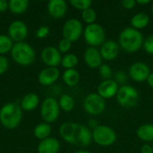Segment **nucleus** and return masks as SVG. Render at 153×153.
Wrapping results in <instances>:
<instances>
[{
  "label": "nucleus",
  "mask_w": 153,
  "mask_h": 153,
  "mask_svg": "<svg viewBox=\"0 0 153 153\" xmlns=\"http://www.w3.org/2000/svg\"><path fill=\"white\" fill-rule=\"evenodd\" d=\"M59 134L65 142L75 146H89L92 142L91 129L74 122L63 123L59 127Z\"/></svg>",
  "instance_id": "f257e3e1"
},
{
  "label": "nucleus",
  "mask_w": 153,
  "mask_h": 153,
  "mask_svg": "<svg viewBox=\"0 0 153 153\" xmlns=\"http://www.w3.org/2000/svg\"><path fill=\"white\" fill-rule=\"evenodd\" d=\"M144 38L143 33L132 27L124 29L118 37V45L120 48L127 53L137 52L143 45Z\"/></svg>",
  "instance_id": "f03ea898"
},
{
  "label": "nucleus",
  "mask_w": 153,
  "mask_h": 153,
  "mask_svg": "<svg viewBox=\"0 0 153 153\" xmlns=\"http://www.w3.org/2000/svg\"><path fill=\"white\" fill-rule=\"evenodd\" d=\"M22 119V109L16 102H8L0 108V124L7 130L19 126Z\"/></svg>",
  "instance_id": "7ed1b4c3"
},
{
  "label": "nucleus",
  "mask_w": 153,
  "mask_h": 153,
  "mask_svg": "<svg viewBox=\"0 0 153 153\" xmlns=\"http://www.w3.org/2000/svg\"><path fill=\"white\" fill-rule=\"evenodd\" d=\"M10 55L12 59L22 66H30L36 59V52L33 47L25 41L14 43Z\"/></svg>",
  "instance_id": "20e7f679"
},
{
  "label": "nucleus",
  "mask_w": 153,
  "mask_h": 153,
  "mask_svg": "<svg viewBox=\"0 0 153 153\" xmlns=\"http://www.w3.org/2000/svg\"><path fill=\"white\" fill-rule=\"evenodd\" d=\"M91 133L92 141L101 147H109L113 145L117 139L116 131L108 126L99 125L95 129L91 131Z\"/></svg>",
  "instance_id": "39448f33"
},
{
  "label": "nucleus",
  "mask_w": 153,
  "mask_h": 153,
  "mask_svg": "<svg viewBox=\"0 0 153 153\" xmlns=\"http://www.w3.org/2000/svg\"><path fill=\"white\" fill-rule=\"evenodd\" d=\"M82 35L85 42L90 47H100L106 41L105 30L100 24L97 22L87 25L83 30Z\"/></svg>",
  "instance_id": "423d86ee"
},
{
  "label": "nucleus",
  "mask_w": 153,
  "mask_h": 153,
  "mask_svg": "<svg viewBox=\"0 0 153 153\" xmlns=\"http://www.w3.org/2000/svg\"><path fill=\"white\" fill-rule=\"evenodd\" d=\"M117 100L118 104L125 108H133L137 106L139 102V92L138 91L130 85L119 86L117 93Z\"/></svg>",
  "instance_id": "0eeeda50"
},
{
  "label": "nucleus",
  "mask_w": 153,
  "mask_h": 153,
  "mask_svg": "<svg viewBox=\"0 0 153 153\" xmlns=\"http://www.w3.org/2000/svg\"><path fill=\"white\" fill-rule=\"evenodd\" d=\"M60 107L58 100L53 97H48L43 100L39 108V114L45 123L52 124L56 122L60 115Z\"/></svg>",
  "instance_id": "6e6552de"
},
{
  "label": "nucleus",
  "mask_w": 153,
  "mask_h": 153,
  "mask_svg": "<svg viewBox=\"0 0 153 153\" xmlns=\"http://www.w3.org/2000/svg\"><path fill=\"white\" fill-rule=\"evenodd\" d=\"M83 108L89 115L100 116L106 108V100L98 93H90L83 100Z\"/></svg>",
  "instance_id": "1a4fd4ad"
},
{
  "label": "nucleus",
  "mask_w": 153,
  "mask_h": 153,
  "mask_svg": "<svg viewBox=\"0 0 153 153\" xmlns=\"http://www.w3.org/2000/svg\"><path fill=\"white\" fill-rule=\"evenodd\" d=\"M83 30L82 23L80 20L76 18H70L62 27V35L64 39H66L73 43L82 37Z\"/></svg>",
  "instance_id": "9d476101"
},
{
  "label": "nucleus",
  "mask_w": 153,
  "mask_h": 153,
  "mask_svg": "<svg viewBox=\"0 0 153 153\" xmlns=\"http://www.w3.org/2000/svg\"><path fill=\"white\" fill-rule=\"evenodd\" d=\"M62 57L57 48L53 46L45 47L40 52V59L47 67H57L61 65Z\"/></svg>",
  "instance_id": "9b49d317"
},
{
  "label": "nucleus",
  "mask_w": 153,
  "mask_h": 153,
  "mask_svg": "<svg viewBox=\"0 0 153 153\" xmlns=\"http://www.w3.org/2000/svg\"><path fill=\"white\" fill-rule=\"evenodd\" d=\"M7 32V35L14 43L22 42L28 35V26L24 22L15 20L9 24Z\"/></svg>",
  "instance_id": "f8f14e48"
},
{
  "label": "nucleus",
  "mask_w": 153,
  "mask_h": 153,
  "mask_svg": "<svg viewBox=\"0 0 153 153\" xmlns=\"http://www.w3.org/2000/svg\"><path fill=\"white\" fill-rule=\"evenodd\" d=\"M150 74H151V70L149 65L146 63L140 62V61L132 64L128 71V74L130 78L136 82H146Z\"/></svg>",
  "instance_id": "ddd939ff"
},
{
  "label": "nucleus",
  "mask_w": 153,
  "mask_h": 153,
  "mask_svg": "<svg viewBox=\"0 0 153 153\" xmlns=\"http://www.w3.org/2000/svg\"><path fill=\"white\" fill-rule=\"evenodd\" d=\"M119 85L113 79L104 80L98 86V94L102 97L105 100L112 99L117 96Z\"/></svg>",
  "instance_id": "4468645a"
},
{
  "label": "nucleus",
  "mask_w": 153,
  "mask_h": 153,
  "mask_svg": "<svg viewBox=\"0 0 153 153\" xmlns=\"http://www.w3.org/2000/svg\"><path fill=\"white\" fill-rule=\"evenodd\" d=\"M120 51V47L118 45V42L113 39L106 40L100 48V52L101 54V56L103 60L106 61H113L115 60Z\"/></svg>",
  "instance_id": "2eb2a0df"
},
{
  "label": "nucleus",
  "mask_w": 153,
  "mask_h": 153,
  "mask_svg": "<svg viewBox=\"0 0 153 153\" xmlns=\"http://www.w3.org/2000/svg\"><path fill=\"white\" fill-rule=\"evenodd\" d=\"M60 77V71L57 67H46L38 74V82L42 86L54 84Z\"/></svg>",
  "instance_id": "dca6fc26"
},
{
  "label": "nucleus",
  "mask_w": 153,
  "mask_h": 153,
  "mask_svg": "<svg viewBox=\"0 0 153 153\" xmlns=\"http://www.w3.org/2000/svg\"><path fill=\"white\" fill-rule=\"evenodd\" d=\"M83 59L87 66L91 69L100 68V66L103 64V58L101 56L100 49L93 47H89L85 49Z\"/></svg>",
  "instance_id": "f3484780"
},
{
  "label": "nucleus",
  "mask_w": 153,
  "mask_h": 153,
  "mask_svg": "<svg viewBox=\"0 0 153 153\" xmlns=\"http://www.w3.org/2000/svg\"><path fill=\"white\" fill-rule=\"evenodd\" d=\"M67 3L65 0H50L47 4L48 14L55 18H63L67 12Z\"/></svg>",
  "instance_id": "a211bd4d"
},
{
  "label": "nucleus",
  "mask_w": 153,
  "mask_h": 153,
  "mask_svg": "<svg viewBox=\"0 0 153 153\" xmlns=\"http://www.w3.org/2000/svg\"><path fill=\"white\" fill-rule=\"evenodd\" d=\"M61 145L57 139L54 137H48L45 140L39 141L37 146L38 153H58Z\"/></svg>",
  "instance_id": "6ab92c4d"
},
{
  "label": "nucleus",
  "mask_w": 153,
  "mask_h": 153,
  "mask_svg": "<svg viewBox=\"0 0 153 153\" xmlns=\"http://www.w3.org/2000/svg\"><path fill=\"white\" fill-rule=\"evenodd\" d=\"M39 105V97L34 92H29L25 94L20 102L21 108L22 111H32L36 109Z\"/></svg>",
  "instance_id": "aec40b11"
},
{
  "label": "nucleus",
  "mask_w": 153,
  "mask_h": 153,
  "mask_svg": "<svg viewBox=\"0 0 153 153\" xmlns=\"http://www.w3.org/2000/svg\"><path fill=\"white\" fill-rule=\"evenodd\" d=\"M130 23H131L132 28L140 30L146 28L149 25L150 17L147 13H145L143 12H140V13H137L136 14H134L131 18Z\"/></svg>",
  "instance_id": "412c9836"
},
{
  "label": "nucleus",
  "mask_w": 153,
  "mask_h": 153,
  "mask_svg": "<svg viewBox=\"0 0 153 153\" xmlns=\"http://www.w3.org/2000/svg\"><path fill=\"white\" fill-rule=\"evenodd\" d=\"M80 74L76 69H67L62 74V80L64 83L69 87H74L80 82Z\"/></svg>",
  "instance_id": "4be33fe9"
},
{
  "label": "nucleus",
  "mask_w": 153,
  "mask_h": 153,
  "mask_svg": "<svg viewBox=\"0 0 153 153\" xmlns=\"http://www.w3.org/2000/svg\"><path fill=\"white\" fill-rule=\"evenodd\" d=\"M52 133V127L50 124L48 123H39L33 128V135L35 138L39 139V141L45 140L48 137H50V134Z\"/></svg>",
  "instance_id": "5701e85b"
},
{
  "label": "nucleus",
  "mask_w": 153,
  "mask_h": 153,
  "mask_svg": "<svg viewBox=\"0 0 153 153\" xmlns=\"http://www.w3.org/2000/svg\"><path fill=\"white\" fill-rule=\"evenodd\" d=\"M137 137L145 143H153V124H144L138 127Z\"/></svg>",
  "instance_id": "b1692460"
},
{
  "label": "nucleus",
  "mask_w": 153,
  "mask_h": 153,
  "mask_svg": "<svg viewBox=\"0 0 153 153\" xmlns=\"http://www.w3.org/2000/svg\"><path fill=\"white\" fill-rule=\"evenodd\" d=\"M9 10L13 14H22L29 7L28 0H10L8 1Z\"/></svg>",
  "instance_id": "393cba45"
},
{
  "label": "nucleus",
  "mask_w": 153,
  "mask_h": 153,
  "mask_svg": "<svg viewBox=\"0 0 153 153\" xmlns=\"http://www.w3.org/2000/svg\"><path fill=\"white\" fill-rule=\"evenodd\" d=\"M58 104L61 110L65 112H71L75 107V100L71 95L63 94L58 100Z\"/></svg>",
  "instance_id": "a878e982"
},
{
  "label": "nucleus",
  "mask_w": 153,
  "mask_h": 153,
  "mask_svg": "<svg viewBox=\"0 0 153 153\" xmlns=\"http://www.w3.org/2000/svg\"><path fill=\"white\" fill-rule=\"evenodd\" d=\"M79 63V59L77 57L76 55L72 54V53H68L65 54L61 60V65L65 69H75V67L77 66Z\"/></svg>",
  "instance_id": "bb28decb"
},
{
  "label": "nucleus",
  "mask_w": 153,
  "mask_h": 153,
  "mask_svg": "<svg viewBox=\"0 0 153 153\" xmlns=\"http://www.w3.org/2000/svg\"><path fill=\"white\" fill-rule=\"evenodd\" d=\"M13 41L8 35L0 34V56H4L11 52L13 47Z\"/></svg>",
  "instance_id": "cd10ccee"
},
{
  "label": "nucleus",
  "mask_w": 153,
  "mask_h": 153,
  "mask_svg": "<svg viewBox=\"0 0 153 153\" xmlns=\"http://www.w3.org/2000/svg\"><path fill=\"white\" fill-rule=\"evenodd\" d=\"M82 19L85 23H87V25L95 23L97 20V13L93 8H88L82 12Z\"/></svg>",
  "instance_id": "c85d7f7f"
},
{
  "label": "nucleus",
  "mask_w": 153,
  "mask_h": 153,
  "mask_svg": "<svg viewBox=\"0 0 153 153\" xmlns=\"http://www.w3.org/2000/svg\"><path fill=\"white\" fill-rule=\"evenodd\" d=\"M70 4L74 8L82 12V11L91 7L92 1L91 0H71Z\"/></svg>",
  "instance_id": "c756f323"
},
{
  "label": "nucleus",
  "mask_w": 153,
  "mask_h": 153,
  "mask_svg": "<svg viewBox=\"0 0 153 153\" xmlns=\"http://www.w3.org/2000/svg\"><path fill=\"white\" fill-rule=\"evenodd\" d=\"M99 74H100V76L104 80H109L111 79L112 75H113V72H112V69L111 67L107 65V64H102L100 68H99Z\"/></svg>",
  "instance_id": "7c9ffc66"
},
{
  "label": "nucleus",
  "mask_w": 153,
  "mask_h": 153,
  "mask_svg": "<svg viewBox=\"0 0 153 153\" xmlns=\"http://www.w3.org/2000/svg\"><path fill=\"white\" fill-rule=\"evenodd\" d=\"M71 48H72V42L64 38L61 40H59L58 45H57V49L59 50V52L61 54H65V55L68 54Z\"/></svg>",
  "instance_id": "2f4dec72"
},
{
  "label": "nucleus",
  "mask_w": 153,
  "mask_h": 153,
  "mask_svg": "<svg viewBox=\"0 0 153 153\" xmlns=\"http://www.w3.org/2000/svg\"><path fill=\"white\" fill-rule=\"evenodd\" d=\"M143 47L146 53L153 55V34L149 35L148 37H146V39H144Z\"/></svg>",
  "instance_id": "473e14b6"
},
{
  "label": "nucleus",
  "mask_w": 153,
  "mask_h": 153,
  "mask_svg": "<svg viewBox=\"0 0 153 153\" xmlns=\"http://www.w3.org/2000/svg\"><path fill=\"white\" fill-rule=\"evenodd\" d=\"M127 79H128V76L126 74V73H125V71L123 70H120V71H117L116 74H115V81L117 82V83L119 85L121 84L122 85H125V83L127 82Z\"/></svg>",
  "instance_id": "72a5a7b5"
},
{
  "label": "nucleus",
  "mask_w": 153,
  "mask_h": 153,
  "mask_svg": "<svg viewBox=\"0 0 153 153\" xmlns=\"http://www.w3.org/2000/svg\"><path fill=\"white\" fill-rule=\"evenodd\" d=\"M49 32H50V30H49V27L48 26H47V25H41V26L39 27V29L36 31V37L38 39H46L48 36Z\"/></svg>",
  "instance_id": "f704fd0d"
},
{
  "label": "nucleus",
  "mask_w": 153,
  "mask_h": 153,
  "mask_svg": "<svg viewBox=\"0 0 153 153\" xmlns=\"http://www.w3.org/2000/svg\"><path fill=\"white\" fill-rule=\"evenodd\" d=\"M9 67V61L4 56H0V75L6 73Z\"/></svg>",
  "instance_id": "c9c22d12"
},
{
  "label": "nucleus",
  "mask_w": 153,
  "mask_h": 153,
  "mask_svg": "<svg viewBox=\"0 0 153 153\" xmlns=\"http://www.w3.org/2000/svg\"><path fill=\"white\" fill-rule=\"evenodd\" d=\"M122 6L126 9V10H131L133 8H134V6L137 4L135 0H123L121 2Z\"/></svg>",
  "instance_id": "e433bc0d"
},
{
  "label": "nucleus",
  "mask_w": 153,
  "mask_h": 153,
  "mask_svg": "<svg viewBox=\"0 0 153 153\" xmlns=\"http://www.w3.org/2000/svg\"><path fill=\"white\" fill-rule=\"evenodd\" d=\"M141 153H153L152 145L145 143L141 148Z\"/></svg>",
  "instance_id": "4c0bfd02"
},
{
  "label": "nucleus",
  "mask_w": 153,
  "mask_h": 153,
  "mask_svg": "<svg viewBox=\"0 0 153 153\" xmlns=\"http://www.w3.org/2000/svg\"><path fill=\"white\" fill-rule=\"evenodd\" d=\"M9 9V4L8 1L5 0H0V13H4L6 10Z\"/></svg>",
  "instance_id": "58836bf2"
},
{
  "label": "nucleus",
  "mask_w": 153,
  "mask_h": 153,
  "mask_svg": "<svg viewBox=\"0 0 153 153\" xmlns=\"http://www.w3.org/2000/svg\"><path fill=\"white\" fill-rule=\"evenodd\" d=\"M99 125H98V121L97 120H95V119H91L90 121H89V128H91L92 130L93 129H95L97 126H98Z\"/></svg>",
  "instance_id": "ea45409f"
},
{
  "label": "nucleus",
  "mask_w": 153,
  "mask_h": 153,
  "mask_svg": "<svg viewBox=\"0 0 153 153\" xmlns=\"http://www.w3.org/2000/svg\"><path fill=\"white\" fill-rule=\"evenodd\" d=\"M146 82H147V83L149 84V86L153 89V73H151V74H150V75H149V77H148V79H147Z\"/></svg>",
  "instance_id": "a19ab883"
},
{
  "label": "nucleus",
  "mask_w": 153,
  "mask_h": 153,
  "mask_svg": "<svg viewBox=\"0 0 153 153\" xmlns=\"http://www.w3.org/2000/svg\"><path fill=\"white\" fill-rule=\"evenodd\" d=\"M151 3H152L151 0H137L136 1V4H140V5H146V4H149Z\"/></svg>",
  "instance_id": "79ce46f5"
},
{
  "label": "nucleus",
  "mask_w": 153,
  "mask_h": 153,
  "mask_svg": "<svg viewBox=\"0 0 153 153\" xmlns=\"http://www.w3.org/2000/svg\"><path fill=\"white\" fill-rule=\"evenodd\" d=\"M74 153H92L91 152H89V151H83V150H82V151H77V152H75Z\"/></svg>",
  "instance_id": "37998d69"
},
{
  "label": "nucleus",
  "mask_w": 153,
  "mask_h": 153,
  "mask_svg": "<svg viewBox=\"0 0 153 153\" xmlns=\"http://www.w3.org/2000/svg\"><path fill=\"white\" fill-rule=\"evenodd\" d=\"M152 14H153V4H152Z\"/></svg>",
  "instance_id": "c03bdc74"
},
{
  "label": "nucleus",
  "mask_w": 153,
  "mask_h": 153,
  "mask_svg": "<svg viewBox=\"0 0 153 153\" xmlns=\"http://www.w3.org/2000/svg\"><path fill=\"white\" fill-rule=\"evenodd\" d=\"M152 148H153V143H152Z\"/></svg>",
  "instance_id": "a18cd8bd"
}]
</instances>
